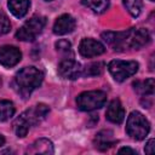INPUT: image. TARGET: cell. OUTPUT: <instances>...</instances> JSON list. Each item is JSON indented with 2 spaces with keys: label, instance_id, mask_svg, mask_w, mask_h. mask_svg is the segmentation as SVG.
<instances>
[{
  "label": "cell",
  "instance_id": "obj_6",
  "mask_svg": "<svg viewBox=\"0 0 155 155\" xmlns=\"http://www.w3.org/2000/svg\"><path fill=\"white\" fill-rule=\"evenodd\" d=\"M139 64L136 61H121V59H114L109 62L108 70L110 75L114 78L115 81L122 82L126 79L131 78L138 71Z\"/></svg>",
  "mask_w": 155,
  "mask_h": 155
},
{
  "label": "cell",
  "instance_id": "obj_14",
  "mask_svg": "<svg viewBox=\"0 0 155 155\" xmlns=\"http://www.w3.org/2000/svg\"><path fill=\"white\" fill-rule=\"evenodd\" d=\"M94 145L98 150L101 151H104V150H108L110 149L115 143H116V139L114 138V133L113 131L110 130H103L101 132H98L94 137Z\"/></svg>",
  "mask_w": 155,
  "mask_h": 155
},
{
  "label": "cell",
  "instance_id": "obj_7",
  "mask_svg": "<svg viewBox=\"0 0 155 155\" xmlns=\"http://www.w3.org/2000/svg\"><path fill=\"white\" fill-rule=\"evenodd\" d=\"M107 102V94L103 91H85L76 97L78 108L82 111H92L102 108Z\"/></svg>",
  "mask_w": 155,
  "mask_h": 155
},
{
  "label": "cell",
  "instance_id": "obj_10",
  "mask_svg": "<svg viewBox=\"0 0 155 155\" xmlns=\"http://www.w3.org/2000/svg\"><path fill=\"white\" fill-rule=\"evenodd\" d=\"M22 59V52L16 46L5 45L0 47V64L5 68H12Z\"/></svg>",
  "mask_w": 155,
  "mask_h": 155
},
{
  "label": "cell",
  "instance_id": "obj_3",
  "mask_svg": "<svg viewBox=\"0 0 155 155\" xmlns=\"http://www.w3.org/2000/svg\"><path fill=\"white\" fill-rule=\"evenodd\" d=\"M150 41V34L144 28L138 29H128L126 31H120L119 36V44H117V51H125V50H139L140 47L145 46Z\"/></svg>",
  "mask_w": 155,
  "mask_h": 155
},
{
  "label": "cell",
  "instance_id": "obj_5",
  "mask_svg": "<svg viewBox=\"0 0 155 155\" xmlns=\"http://www.w3.org/2000/svg\"><path fill=\"white\" fill-rule=\"evenodd\" d=\"M46 25V18L41 16H34L28 19L16 33V38L21 41H34L44 30Z\"/></svg>",
  "mask_w": 155,
  "mask_h": 155
},
{
  "label": "cell",
  "instance_id": "obj_9",
  "mask_svg": "<svg viewBox=\"0 0 155 155\" xmlns=\"http://www.w3.org/2000/svg\"><path fill=\"white\" fill-rule=\"evenodd\" d=\"M104 52H105V46L98 40H94L91 38H85L80 41L79 53L85 58L97 57V56L103 54Z\"/></svg>",
  "mask_w": 155,
  "mask_h": 155
},
{
  "label": "cell",
  "instance_id": "obj_18",
  "mask_svg": "<svg viewBox=\"0 0 155 155\" xmlns=\"http://www.w3.org/2000/svg\"><path fill=\"white\" fill-rule=\"evenodd\" d=\"M82 4L96 13H103L109 7V0H82Z\"/></svg>",
  "mask_w": 155,
  "mask_h": 155
},
{
  "label": "cell",
  "instance_id": "obj_23",
  "mask_svg": "<svg viewBox=\"0 0 155 155\" xmlns=\"http://www.w3.org/2000/svg\"><path fill=\"white\" fill-rule=\"evenodd\" d=\"M154 144H155L154 139H149L148 140V143L145 144V148H144L145 154H153L154 153Z\"/></svg>",
  "mask_w": 155,
  "mask_h": 155
},
{
  "label": "cell",
  "instance_id": "obj_26",
  "mask_svg": "<svg viewBox=\"0 0 155 155\" xmlns=\"http://www.w3.org/2000/svg\"><path fill=\"white\" fill-rule=\"evenodd\" d=\"M46 1H52V0H46Z\"/></svg>",
  "mask_w": 155,
  "mask_h": 155
},
{
  "label": "cell",
  "instance_id": "obj_15",
  "mask_svg": "<svg viewBox=\"0 0 155 155\" xmlns=\"http://www.w3.org/2000/svg\"><path fill=\"white\" fill-rule=\"evenodd\" d=\"M7 6L15 17L22 18L28 12L29 6H30V1L29 0H8Z\"/></svg>",
  "mask_w": 155,
  "mask_h": 155
},
{
  "label": "cell",
  "instance_id": "obj_16",
  "mask_svg": "<svg viewBox=\"0 0 155 155\" xmlns=\"http://www.w3.org/2000/svg\"><path fill=\"white\" fill-rule=\"evenodd\" d=\"M133 88L137 93L142 94L143 97H148V96H153L154 94V90H155V82L153 78H149L147 80L143 81H134L133 82Z\"/></svg>",
  "mask_w": 155,
  "mask_h": 155
},
{
  "label": "cell",
  "instance_id": "obj_11",
  "mask_svg": "<svg viewBox=\"0 0 155 155\" xmlns=\"http://www.w3.org/2000/svg\"><path fill=\"white\" fill-rule=\"evenodd\" d=\"M75 25H76L75 18L73 16L65 13V15L59 16L56 19V22L53 24V33L56 35H65V34L71 33L75 29Z\"/></svg>",
  "mask_w": 155,
  "mask_h": 155
},
{
  "label": "cell",
  "instance_id": "obj_20",
  "mask_svg": "<svg viewBox=\"0 0 155 155\" xmlns=\"http://www.w3.org/2000/svg\"><path fill=\"white\" fill-rule=\"evenodd\" d=\"M103 68H104V64L102 62H93V63H90L85 67V69L82 68V75L85 76H97V75H101L102 71H103Z\"/></svg>",
  "mask_w": 155,
  "mask_h": 155
},
{
  "label": "cell",
  "instance_id": "obj_17",
  "mask_svg": "<svg viewBox=\"0 0 155 155\" xmlns=\"http://www.w3.org/2000/svg\"><path fill=\"white\" fill-rule=\"evenodd\" d=\"M15 114V105L12 102L0 99V121L10 120Z\"/></svg>",
  "mask_w": 155,
  "mask_h": 155
},
{
  "label": "cell",
  "instance_id": "obj_4",
  "mask_svg": "<svg viewBox=\"0 0 155 155\" xmlns=\"http://www.w3.org/2000/svg\"><path fill=\"white\" fill-rule=\"evenodd\" d=\"M149 131L150 124L142 113L136 110L128 115L126 122V132L131 138L136 140H142L148 136Z\"/></svg>",
  "mask_w": 155,
  "mask_h": 155
},
{
  "label": "cell",
  "instance_id": "obj_12",
  "mask_svg": "<svg viewBox=\"0 0 155 155\" xmlns=\"http://www.w3.org/2000/svg\"><path fill=\"white\" fill-rule=\"evenodd\" d=\"M105 116L107 119L113 122V124H117L120 125L124 119H125V109L121 104V102L119 99H113L108 108H107V111H105Z\"/></svg>",
  "mask_w": 155,
  "mask_h": 155
},
{
  "label": "cell",
  "instance_id": "obj_13",
  "mask_svg": "<svg viewBox=\"0 0 155 155\" xmlns=\"http://www.w3.org/2000/svg\"><path fill=\"white\" fill-rule=\"evenodd\" d=\"M27 154L30 155H36V154H45V155H50L54 153V148H53V143L47 139V138H40L36 139L33 144H30L25 151Z\"/></svg>",
  "mask_w": 155,
  "mask_h": 155
},
{
  "label": "cell",
  "instance_id": "obj_27",
  "mask_svg": "<svg viewBox=\"0 0 155 155\" xmlns=\"http://www.w3.org/2000/svg\"><path fill=\"white\" fill-rule=\"evenodd\" d=\"M150 1H154V0H150Z\"/></svg>",
  "mask_w": 155,
  "mask_h": 155
},
{
  "label": "cell",
  "instance_id": "obj_1",
  "mask_svg": "<svg viewBox=\"0 0 155 155\" xmlns=\"http://www.w3.org/2000/svg\"><path fill=\"white\" fill-rule=\"evenodd\" d=\"M44 80V74L35 67H25L21 69L12 81V87L22 98L27 99L34 90H36Z\"/></svg>",
  "mask_w": 155,
  "mask_h": 155
},
{
  "label": "cell",
  "instance_id": "obj_8",
  "mask_svg": "<svg viewBox=\"0 0 155 155\" xmlns=\"http://www.w3.org/2000/svg\"><path fill=\"white\" fill-rule=\"evenodd\" d=\"M58 74L67 80H76L82 75V67L73 58H64L58 64Z\"/></svg>",
  "mask_w": 155,
  "mask_h": 155
},
{
  "label": "cell",
  "instance_id": "obj_25",
  "mask_svg": "<svg viewBox=\"0 0 155 155\" xmlns=\"http://www.w3.org/2000/svg\"><path fill=\"white\" fill-rule=\"evenodd\" d=\"M4 144H5V138H4V136L0 134V147L4 145Z\"/></svg>",
  "mask_w": 155,
  "mask_h": 155
},
{
  "label": "cell",
  "instance_id": "obj_22",
  "mask_svg": "<svg viewBox=\"0 0 155 155\" xmlns=\"http://www.w3.org/2000/svg\"><path fill=\"white\" fill-rule=\"evenodd\" d=\"M11 29V23L10 19L7 18V16L0 11V35H4L6 33H8Z\"/></svg>",
  "mask_w": 155,
  "mask_h": 155
},
{
  "label": "cell",
  "instance_id": "obj_2",
  "mask_svg": "<svg viewBox=\"0 0 155 155\" xmlns=\"http://www.w3.org/2000/svg\"><path fill=\"white\" fill-rule=\"evenodd\" d=\"M48 113H50V108L44 103L36 104L33 108L23 111L13 122V131L16 136L19 138L25 137L29 128L42 121Z\"/></svg>",
  "mask_w": 155,
  "mask_h": 155
},
{
  "label": "cell",
  "instance_id": "obj_19",
  "mask_svg": "<svg viewBox=\"0 0 155 155\" xmlns=\"http://www.w3.org/2000/svg\"><path fill=\"white\" fill-rule=\"evenodd\" d=\"M125 8L132 17H138L142 11V0H122Z\"/></svg>",
  "mask_w": 155,
  "mask_h": 155
},
{
  "label": "cell",
  "instance_id": "obj_24",
  "mask_svg": "<svg viewBox=\"0 0 155 155\" xmlns=\"http://www.w3.org/2000/svg\"><path fill=\"white\" fill-rule=\"evenodd\" d=\"M119 153H120V154H122V153H126V154H137L136 150H133V149H131V148H128V147H125V148L119 149Z\"/></svg>",
  "mask_w": 155,
  "mask_h": 155
},
{
  "label": "cell",
  "instance_id": "obj_21",
  "mask_svg": "<svg viewBox=\"0 0 155 155\" xmlns=\"http://www.w3.org/2000/svg\"><path fill=\"white\" fill-rule=\"evenodd\" d=\"M56 50L61 53H71V44L68 41V40H64V39H61L56 42Z\"/></svg>",
  "mask_w": 155,
  "mask_h": 155
}]
</instances>
